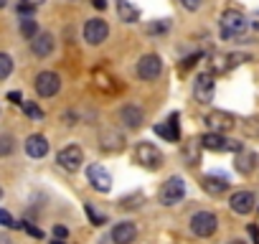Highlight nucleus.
<instances>
[{
    "label": "nucleus",
    "mask_w": 259,
    "mask_h": 244,
    "mask_svg": "<svg viewBox=\"0 0 259 244\" xmlns=\"http://www.w3.org/2000/svg\"><path fill=\"white\" fill-rule=\"evenodd\" d=\"M206 125L213 130V133H229L236 128V117L231 112H224V109H216L206 117Z\"/></svg>",
    "instance_id": "obj_9"
},
{
    "label": "nucleus",
    "mask_w": 259,
    "mask_h": 244,
    "mask_svg": "<svg viewBox=\"0 0 259 244\" xmlns=\"http://www.w3.org/2000/svg\"><path fill=\"white\" fill-rule=\"evenodd\" d=\"M87 214H89V219H92V221H94V224H97V226H99V224H104V221H107V216H104V214H99V211H94V209H92V206H89V204H87Z\"/></svg>",
    "instance_id": "obj_29"
},
{
    "label": "nucleus",
    "mask_w": 259,
    "mask_h": 244,
    "mask_svg": "<svg viewBox=\"0 0 259 244\" xmlns=\"http://www.w3.org/2000/svg\"><path fill=\"white\" fill-rule=\"evenodd\" d=\"M213 89H216V84H213V74H211V71H203V74L196 76V82H193V94H196L198 102H211V99H213Z\"/></svg>",
    "instance_id": "obj_11"
},
{
    "label": "nucleus",
    "mask_w": 259,
    "mask_h": 244,
    "mask_svg": "<svg viewBox=\"0 0 259 244\" xmlns=\"http://www.w3.org/2000/svg\"><path fill=\"white\" fill-rule=\"evenodd\" d=\"M66 234H69V231H66L64 226H54V239H66Z\"/></svg>",
    "instance_id": "obj_34"
},
{
    "label": "nucleus",
    "mask_w": 259,
    "mask_h": 244,
    "mask_svg": "<svg viewBox=\"0 0 259 244\" xmlns=\"http://www.w3.org/2000/svg\"><path fill=\"white\" fill-rule=\"evenodd\" d=\"M249 234H251L254 239H259V229H256V226H249Z\"/></svg>",
    "instance_id": "obj_39"
},
{
    "label": "nucleus",
    "mask_w": 259,
    "mask_h": 244,
    "mask_svg": "<svg viewBox=\"0 0 259 244\" xmlns=\"http://www.w3.org/2000/svg\"><path fill=\"white\" fill-rule=\"evenodd\" d=\"M186 160H188V166H196L198 163V140H191L186 145Z\"/></svg>",
    "instance_id": "obj_27"
},
{
    "label": "nucleus",
    "mask_w": 259,
    "mask_h": 244,
    "mask_svg": "<svg viewBox=\"0 0 259 244\" xmlns=\"http://www.w3.org/2000/svg\"><path fill=\"white\" fill-rule=\"evenodd\" d=\"M92 6H94L97 11H104V8H107V0H92Z\"/></svg>",
    "instance_id": "obj_35"
},
{
    "label": "nucleus",
    "mask_w": 259,
    "mask_h": 244,
    "mask_svg": "<svg viewBox=\"0 0 259 244\" xmlns=\"http://www.w3.org/2000/svg\"><path fill=\"white\" fill-rule=\"evenodd\" d=\"M198 143H201L206 150H213V153H239V150H241V143L226 138L224 133H213V130L206 133Z\"/></svg>",
    "instance_id": "obj_2"
},
{
    "label": "nucleus",
    "mask_w": 259,
    "mask_h": 244,
    "mask_svg": "<svg viewBox=\"0 0 259 244\" xmlns=\"http://www.w3.org/2000/svg\"><path fill=\"white\" fill-rule=\"evenodd\" d=\"M13 148H16V140H13L11 135H0V158H3V155H11Z\"/></svg>",
    "instance_id": "obj_28"
},
{
    "label": "nucleus",
    "mask_w": 259,
    "mask_h": 244,
    "mask_svg": "<svg viewBox=\"0 0 259 244\" xmlns=\"http://www.w3.org/2000/svg\"><path fill=\"white\" fill-rule=\"evenodd\" d=\"M26 153H28L31 158H44V155L49 153V140H46L44 135H31V138L26 140Z\"/></svg>",
    "instance_id": "obj_20"
},
{
    "label": "nucleus",
    "mask_w": 259,
    "mask_h": 244,
    "mask_svg": "<svg viewBox=\"0 0 259 244\" xmlns=\"http://www.w3.org/2000/svg\"><path fill=\"white\" fill-rule=\"evenodd\" d=\"M138 76L140 79H145V82H153V79H158L160 76V71H163V59L158 56V54H145L140 61H138Z\"/></svg>",
    "instance_id": "obj_7"
},
{
    "label": "nucleus",
    "mask_w": 259,
    "mask_h": 244,
    "mask_svg": "<svg viewBox=\"0 0 259 244\" xmlns=\"http://www.w3.org/2000/svg\"><path fill=\"white\" fill-rule=\"evenodd\" d=\"M8 99H11V102H18V104L23 102V99H21V92H11V94H8Z\"/></svg>",
    "instance_id": "obj_36"
},
{
    "label": "nucleus",
    "mask_w": 259,
    "mask_h": 244,
    "mask_svg": "<svg viewBox=\"0 0 259 244\" xmlns=\"http://www.w3.org/2000/svg\"><path fill=\"white\" fill-rule=\"evenodd\" d=\"M0 224H3V226H21V224H16V219H13L8 211H3V209H0Z\"/></svg>",
    "instance_id": "obj_30"
},
{
    "label": "nucleus",
    "mask_w": 259,
    "mask_h": 244,
    "mask_svg": "<svg viewBox=\"0 0 259 244\" xmlns=\"http://www.w3.org/2000/svg\"><path fill=\"white\" fill-rule=\"evenodd\" d=\"M21 3H26V6H33V8H36V6H41V3H44V0H21Z\"/></svg>",
    "instance_id": "obj_37"
},
{
    "label": "nucleus",
    "mask_w": 259,
    "mask_h": 244,
    "mask_svg": "<svg viewBox=\"0 0 259 244\" xmlns=\"http://www.w3.org/2000/svg\"><path fill=\"white\" fill-rule=\"evenodd\" d=\"M229 244H244V241H241V239H234V241H229Z\"/></svg>",
    "instance_id": "obj_41"
},
{
    "label": "nucleus",
    "mask_w": 259,
    "mask_h": 244,
    "mask_svg": "<svg viewBox=\"0 0 259 244\" xmlns=\"http://www.w3.org/2000/svg\"><path fill=\"white\" fill-rule=\"evenodd\" d=\"M36 33H38V23H36V18H33V16H26V18L21 21V36L33 41Z\"/></svg>",
    "instance_id": "obj_23"
},
{
    "label": "nucleus",
    "mask_w": 259,
    "mask_h": 244,
    "mask_svg": "<svg viewBox=\"0 0 259 244\" xmlns=\"http://www.w3.org/2000/svg\"><path fill=\"white\" fill-rule=\"evenodd\" d=\"M104 150H122V145H124V140H122V135H114V133H109V135H104Z\"/></svg>",
    "instance_id": "obj_25"
},
{
    "label": "nucleus",
    "mask_w": 259,
    "mask_h": 244,
    "mask_svg": "<svg viewBox=\"0 0 259 244\" xmlns=\"http://www.w3.org/2000/svg\"><path fill=\"white\" fill-rule=\"evenodd\" d=\"M92 82H94V87H97L99 92H104V94H114V92L119 89V84L114 82V76H112V74H107L104 69H94Z\"/></svg>",
    "instance_id": "obj_16"
},
{
    "label": "nucleus",
    "mask_w": 259,
    "mask_h": 244,
    "mask_svg": "<svg viewBox=\"0 0 259 244\" xmlns=\"http://www.w3.org/2000/svg\"><path fill=\"white\" fill-rule=\"evenodd\" d=\"M87 178H89V183H92L97 191H102V193H107V191L112 188V176H109L107 168L99 166V163H92V166L87 168Z\"/></svg>",
    "instance_id": "obj_12"
},
{
    "label": "nucleus",
    "mask_w": 259,
    "mask_h": 244,
    "mask_svg": "<svg viewBox=\"0 0 259 244\" xmlns=\"http://www.w3.org/2000/svg\"><path fill=\"white\" fill-rule=\"evenodd\" d=\"M0 198H3V188H0Z\"/></svg>",
    "instance_id": "obj_43"
},
{
    "label": "nucleus",
    "mask_w": 259,
    "mask_h": 244,
    "mask_svg": "<svg viewBox=\"0 0 259 244\" xmlns=\"http://www.w3.org/2000/svg\"><path fill=\"white\" fill-rule=\"evenodd\" d=\"M183 3V8H188V11H198L201 8V0H181Z\"/></svg>",
    "instance_id": "obj_32"
},
{
    "label": "nucleus",
    "mask_w": 259,
    "mask_h": 244,
    "mask_svg": "<svg viewBox=\"0 0 259 244\" xmlns=\"http://www.w3.org/2000/svg\"><path fill=\"white\" fill-rule=\"evenodd\" d=\"M117 16H119V21H124V23H138L140 11L130 3V0H117Z\"/></svg>",
    "instance_id": "obj_22"
},
{
    "label": "nucleus",
    "mask_w": 259,
    "mask_h": 244,
    "mask_svg": "<svg viewBox=\"0 0 259 244\" xmlns=\"http://www.w3.org/2000/svg\"><path fill=\"white\" fill-rule=\"evenodd\" d=\"M168 31V21H160V23H150L148 26V33H165Z\"/></svg>",
    "instance_id": "obj_31"
},
{
    "label": "nucleus",
    "mask_w": 259,
    "mask_h": 244,
    "mask_svg": "<svg viewBox=\"0 0 259 244\" xmlns=\"http://www.w3.org/2000/svg\"><path fill=\"white\" fill-rule=\"evenodd\" d=\"M13 74V59L8 54H0V82Z\"/></svg>",
    "instance_id": "obj_24"
},
{
    "label": "nucleus",
    "mask_w": 259,
    "mask_h": 244,
    "mask_svg": "<svg viewBox=\"0 0 259 244\" xmlns=\"http://www.w3.org/2000/svg\"><path fill=\"white\" fill-rule=\"evenodd\" d=\"M229 206H231V211H234V214L246 216V214H251V211H254V206H256V196H254L251 191H236V193L231 196Z\"/></svg>",
    "instance_id": "obj_13"
},
{
    "label": "nucleus",
    "mask_w": 259,
    "mask_h": 244,
    "mask_svg": "<svg viewBox=\"0 0 259 244\" xmlns=\"http://www.w3.org/2000/svg\"><path fill=\"white\" fill-rule=\"evenodd\" d=\"M56 163H59L64 171H69V173H76V171L81 168V163H84V153H81V148H76V145H69V148L59 150V155H56Z\"/></svg>",
    "instance_id": "obj_8"
},
{
    "label": "nucleus",
    "mask_w": 259,
    "mask_h": 244,
    "mask_svg": "<svg viewBox=\"0 0 259 244\" xmlns=\"http://www.w3.org/2000/svg\"><path fill=\"white\" fill-rule=\"evenodd\" d=\"M119 117H122V122H124L127 128H133V130H135V128L143 125V117H145V114H143V109H138L135 104H127V107H122Z\"/></svg>",
    "instance_id": "obj_21"
},
{
    "label": "nucleus",
    "mask_w": 259,
    "mask_h": 244,
    "mask_svg": "<svg viewBox=\"0 0 259 244\" xmlns=\"http://www.w3.org/2000/svg\"><path fill=\"white\" fill-rule=\"evenodd\" d=\"M23 104V112L31 117V119H44V109L36 104V102H21Z\"/></svg>",
    "instance_id": "obj_26"
},
{
    "label": "nucleus",
    "mask_w": 259,
    "mask_h": 244,
    "mask_svg": "<svg viewBox=\"0 0 259 244\" xmlns=\"http://www.w3.org/2000/svg\"><path fill=\"white\" fill-rule=\"evenodd\" d=\"M216 229H219V219L211 211H198L191 216V231L196 236H211L216 234Z\"/></svg>",
    "instance_id": "obj_5"
},
{
    "label": "nucleus",
    "mask_w": 259,
    "mask_h": 244,
    "mask_svg": "<svg viewBox=\"0 0 259 244\" xmlns=\"http://www.w3.org/2000/svg\"><path fill=\"white\" fill-rule=\"evenodd\" d=\"M234 168L239 171V173H244V176H249L254 168H256V153H251V150H239L236 153V163H234Z\"/></svg>",
    "instance_id": "obj_18"
},
{
    "label": "nucleus",
    "mask_w": 259,
    "mask_h": 244,
    "mask_svg": "<svg viewBox=\"0 0 259 244\" xmlns=\"http://www.w3.org/2000/svg\"><path fill=\"white\" fill-rule=\"evenodd\" d=\"M155 135H160V138L168 140V143H176V140L181 138V130H178V114H176V112L168 117V122H160V125H155Z\"/></svg>",
    "instance_id": "obj_15"
},
{
    "label": "nucleus",
    "mask_w": 259,
    "mask_h": 244,
    "mask_svg": "<svg viewBox=\"0 0 259 244\" xmlns=\"http://www.w3.org/2000/svg\"><path fill=\"white\" fill-rule=\"evenodd\" d=\"M135 160H138L143 168L155 171V168L163 166V153H160L153 143H140V145L135 148Z\"/></svg>",
    "instance_id": "obj_4"
},
{
    "label": "nucleus",
    "mask_w": 259,
    "mask_h": 244,
    "mask_svg": "<svg viewBox=\"0 0 259 244\" xmlns=\"http://www.w3.org/2000/svg\"><path fill=\"white\" fill-rule=\"evenodd\" d=\"M183 196H186V181L181 176H170L158 191V198L163 206H176Z\"/></svg>",
    "instance_id": "obj_3"
},
{
    "label": "nucleus",
    "mask_w": 259,
    "mask_h": 244,
    "mask_svg": "<svg viewBox=\"0 0 259 244\" xmlns=\"http://www.w3.org/2000/svg\"><path fill=\"white\" fill-rule=\"evenodd\" d=\"M138 239V226L133 221H119L112 229V241L114 244H133Z\"/></svg>",
    "instance_id": "obj_14"
},
{
    "label": "nucleus",
    "mask_w": 259,
    "mask_h": 244,
    "mask_svg": "<svg viewBox=\"0 0 259 244\" xmlns=\"http://www.w3.org/2000/svg\"><path fill=\"white\" fill-rule=\"evenodd\" d=\"M246 26H249V21H246L244 13H239V11H224V13H221V36H224L226 41L244 36Z\"/></svg>",
    "instance_id": "obj_1"
},
{
    "label": "nucleus",
    "mask_w": 259,
    "mask_h": 244,
    "mask_svg": "<svg viewBox=\"0 0 259 244\" xmlns=\"http://www.w3.org/2000/svg\"><path fill=\"white\" fill-rule=\"evenodd\" d=\"M31 49L38 59H46L54 51V36L51 33H36V38L31 41Z\"/></svg>",
    "instance_id": "obj_17"
},
{
    "label": "nucleus",
    "mask_w": 259,
    "mask_h": 244,
    "mask_svg": "<svg viewBox=\"0 0 259 244\" xmlns=\"http://www.w3.org/2000/svg\"><path fill=\"white\" fill-rule=\"evenodd\" d=\"M107 36H109V26H107L104 18H92V21L84 23V41L87 44L99 46V44L107 41Z\"/></svg>",
    "instance_id": "obj_6"
},
{
    "label": "nucleus",
    "mask_w": 259,
    "mask_h": 244,
    "mask_svg": "<svg viewBox=\"0 0 259 244\" xmlns=\"http://www.w3.org/2000/svg\"><path fill=\"white\" fill-rule=\"evenodd\" d=\"M59 89H61V79L56 71H41L36 76V92L41 97H54V94H59Z\"/></svg>",
    "instance_id": "obj_10"
},
{
    "label": "nucleus",
    "mask_w": 259,
    "mask_h": 244,
    "mask_svg": "<svg viewBox=\"0 0 259 244\" xmlns=\"http://www.w3.org/2000/svg\"><path fill=\"white\" fill-rule=\"evenodd\" d=\"M6 3H8V0H0V11H3V8H6Z\"/></svg>",
    "instance_id": "obj_40"
},
{
    "label": "nucleus",
    "mask_w": 259,
    "mask_h": 244,
    "mask_svg": "<svg viewBox=\"0 0 259 244\" xmlns=\"http://www.w3.org/2000/svg\"><path fill=\"white\" fill-rule=\"evenodd\" d=\"M21 226H23V229H26V231H28V234H31V236H36V239H38V236H41V229H36V226H31V224H26V221H23V224H21Z\"/></svg>",
    "instance_id": "obj_33"
},
{
    "label": "nucleus",
    "mask_w": 259,
    "mask_h": 244,
    "mask_svg": "<svg viewBox=\"0 0 259 244\" xmlns=\"http://www.w3.org/2000/svg\"><path fill=\"white\" fill-rule=\"evenodd\" d=\"M251 26H254V28H256V31H259V11H256V13H254V18H251Z\"/></svg>",
    "instance_id": "obj_38"
},
{
    "label": "nucleus",
    "mask_w": 259,
    "mask_h": 244,
    "mask_svg": "<svg viewBox=\"0 0 259 244\" xmlns=\"http://www.w3.org/2000/svg\"><path fill=\"white\" fill-rule=\"evenodd\" d=\"M54 244H64V239H54Z\"/></svg>",
    "instance_id": "obj_42"
},
{
    "label": "nucleus",
    "mask_w": 259,
    "mask_h": 244,
    "mask_svg": "<svg viewBox=\"0 0 259 244\" xmlns=\"http://www.w3.org/2000/svg\"><path fill=\"white\" fill-rule=\"evenodd\" d=\"M203 191L211 193V196H221L226 188H229V178L226 176H203Z\"/></svg>",
    "instance_id": "obj_19"
}]
</instances>
